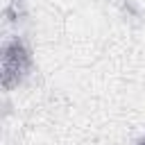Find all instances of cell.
Wrapping results in <instances>:
<instances>
[{"instance_id": "1", "label": "cell", "mask_w": 145, "mask_h": 145, "mask_svg": "<svg viewBox=\"0 0 145 145\" xmlns=\"http://www.w3.org/2000/svg\"><path fill=\"white\" fill-rule=\"evenodd\" d=\"M32 66H34L32 48L27 45V41L23 36H11L2 43V50H0V84H2L5 91L20 86L27 79V75L32 72Z\"/></svg>"}, {"instance_id": "2", "label": "cell", "mask_w": 145, "mask_h": 145, "mask_svg": "<svg viewBox=\"0 0 145 145\" xmlns=\"http://www.w3.org/2000/svg\"><path fill=\"white\" fill-rule=\"evenodd\" d=\"M23 18H25L23 0H11V2L5 7V20H7V23H11V25H18Z\"/></svg>"}, {"instance_id": "3", "label": "cell", "mask_w": 145, "mask_h": 145, "mask_svg": "<svg viewBox=\"0 0 145 145\" xmlns=\"http://www.w3.org/2000/svg\"><path fill=\"white\" fill-rule=\"evenodd\" d=\"M136 145H145V134H143V136L138 138V143H136Z\"/></svg>"}]
</instances>
